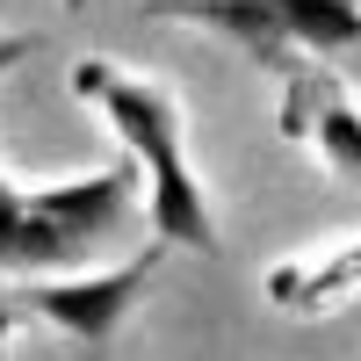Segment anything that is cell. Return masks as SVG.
Here are the masks:
<instances>
[{
	"label": "cell",
	"mask_w": 361,
	"mask_h": 361,
	"mask_svg": "<svg viewBox=\"0 0 361 361\" xmlns=\"http://www.w3.org/2000/svg\"><path fill=\"white\" fill-rule=\"evenodd\" d=\"M73 94L102 116V123L123 137V152L145 173V217L166 246L188 253H217V224H209V195L188 166V130H180V109L159 80H137L109 58H80L73 66Z\"/></svg>",
	"instance_id": "6da1fadb"
},
{
	"label": "cell",
	"mask_w": 361,
	"mask_h": 361,
	"mask_svg": "<svg viewBox=\"0 0 361 361\" xmlns=\"http://www.w3.org/2000/svg\"><path fill=\"white\" fill-rule=\"evenodd\" d=\"M145 15L209 29L267 73H296V51L311 58L361 51V0H145Z\"/></svg>",
	"instance_id": "7a4b0ae2"
},
{
	"label": "cell",
	"mask_w": 361,
	"mask_h": 361,
	"mask_svg": "<svg viewBox=\"0 0 361 361\" xmlns=\"http://www.w3.org/2000/svg\"><path fill=\"white\" fill-rule=\"evenodd\" d=\"M159 260H166V238L137 246L130 260H116V267L37 275L29 289H15V311L37 318V325H51V333H66L73 347H94V354H102L116 333H123V318L137 311V296H145V282L159 275Z\"/></svg>",
	"instance_id": "3957f363"
},
{
	"label": "cell",
	"mask_w": 361,
	"mask_h": 361,
	"mask_svg": "<svg viewBox=\"0 0 361 361\" xmlns=\"http://www.w3.org/2000/svg\"><path fill=\"white\" fill-rule=\"evenodd\" d=\"M282 130L289 137H311L318 159L361 180V109L347 102V87L325 73V66H296L289 87H282Z\"/></svg>",
	"instance_id": "277c9868"
},
{
	"label": "cell",
	"mask_w": 361,
	"mask_h": 361,
	"mask_svg": "<svg viewBox=\"0 0 361 361\" xmlns=\"http://www.w3.org/2000/svg\"><path fill=\"white\" fill-rule=\"evenodd\" d=\"M87 253L51 224V209L37 188H8L0 195V275H73Z\"/></svg>",
	"instance_id": "5b68a950"
},
{
	"label": "cell",
	"mask_w": 361,
	"mask_h": 361,
	"mask_svg": "<svg viewBox=\"0 0 361 361\" xmlns=\"http://www.w3.org/2000/svg\"><path fill=\"white\" fill-rule=\"evenodd\" d=\"M354 289H361V238L267 267V304H289V311H325L333 296H354Z\"/></svg>",
	"instance_id": "8992f818"
},
{
	"label": "cell",
	"mask_w": 361,
	"mask_h": 361,
	"mask_svg": "<svg viewBox=\"0 0 361 361\" xmlns=\"http://www.w3.org/2000/svg\"><path fill=\"white\" fill-rule=\"evenodd\" d=\"M37 51H44V37H37V29H0V80H8L22 58H37Z\"/></svg>",
	"instance_id": "52a82bcc"
},
{
	"label": "cell",
	"mask_w": 361,
	"mask_h": 361,
	"mask_svg": "<svg viewBox=\"0 0 361 361\" xmlns=\"http://www.w3.org/2000/svg\"><path fill=\"white\" fill-rule=\"evenodd\" d=\"M15 318H22V311H15V289H0V347H8V333H15Z\"/></svg>",
	"instance_id": "ba28073f"
},
{
	"label": "cell",
	"mask_w": 361,
	"mask_h": 361,
	"mask_svg": "<svg viewBox=\"0 0 361 361\" xmlns=\"http://www.w3.org/2000/svg\"><path fill=\"white\" fill-rule=\"evenodd\" d=\"M347 66H354V80H361V51H354V58H347Z\"/></svg>",
	"instance_id": "9c48e42d"
},
{
	"label": "cell",
	"mask_w": 361,
	"mask_h": 361,
	"mask_svg": "<svg viewBox=\"0 0 361 361\" xmlns=\"http://www.w3.org/2000/svg\"><path fill=\"white\" fill-rule=\"evenodd\" d=\"M8 188H15V180H8V173H0V195H8Z\"/></svg>",
	"instance_id": "30bf717a"
},
{
	"label": "cell",
	"mask_w": 361,
	"mask_h": 361,
	"mask_svg": "<svg viewBox=\"0 0 361 361\" xmlns=\"http://www.w3.org/2000/svg\"><path fill=\"white\" fill-rule=\"evenodd\" d=\"M66 8H87V0H66Z\"/></svg>",
	"instance_id": "8fae6325"
}]
</instances>
